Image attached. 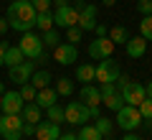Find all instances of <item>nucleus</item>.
Returning a JSON list of instances; mask_svg holds the SVG:
<instances>
[{"label":"nucleus","instance_id":"obj_1","mask_svg":"<svg viewBox=\"0 0 152 140\" xmlns=\"http://www.w3.org/2000/svg\"><path fill=\"white\" fill-rule=\"evenodd\" d=\"M8 23L10 28L26 33V31H33L36 28V8H33L31 0H13L8 5Z\"/></svg>","mask_w":152,"mask_h":140},{"label":"nucleus","instance_id":"obj_2","mask_svg":"<svg viewBox=\"0 0 152 140\" xmlns=\"http://www.w3.org/2000/svg\"><path fill=\"white\" fill-rule=\"evenodd\" d=\"M18 46H20V51L26 54V59L36 61V64H46V46H43V38L36 36V33L26 31L20 36V41H18Z\"/></svg>","mask_w":152,"mask_h":140},{"label":"nucleus","instance_id":"obj_3","mask_svg":"<svg viewBox=\"0 0 152 140\" xmlns=\"http://www.w3.org/2000/svg\"><path fill=\"white\" fill-rule=\"evenodd\" d=\"M0 135L5 140L23 138V115H3L0 117Z\"/></svg>","mask_w":152,"mask_h":140},{"label":"nucleus","instance_id":"obj_4","mask_svg":"<svg viewBox=\"0 0 152 140\" xmlns=\"http://www.w3.org/2000/svg\"><path fill=\"white\" fill-rule=\"evenodd\" d=\"M117 125H119L122 130H127V133H132V130H137L142 125V115L137 107H132V104H124L122 110H117Z\"/></svg>","mask_w":152,"mask_h":140},{"label":"nucleus","instance_id":"obj_5","mask_svg":"<svg viewBox=\"0 0 152 140\" xmlns=\"http://www.w3.org/2000/svg\"><path fill=\"white\" fill-rule=\"evenodd\" d=\"M64 112H66V122L69 125H86L89 120L94 117L91 110H89L84 102H69L64 107Z\"/></svg>","mask_w":152,"mask_h":140},{"label":"nucleus","instance_id":"obj_6","mask_svg":"<svg viewBox=\"0 0 152 140\" xmlns=\"http://www.w3.org/2000/svg\"><path fill=\"white\" fill-rule=\"evenodd\" d=\"M112 54H114V41L109 36H96L91 43H89V56L96 59V61L112 59Z\"/></svg>","mask_w":152,"mask_h":140},{"label":"nucleus","instance_id":"obj_7","mask_svg":"<svg viewBox=\"0 0 152 140\" xmlns=\"http://www.w3.org/2000/svg\"><path fill=\"white\" fill-rule=\"evenodd\" d=\"M53 23H56V28H71V26H76L79 23V8H74V5H58V10H56V16H53Z\"/></svg>","mask_w":152,"mask_h":140},{"label":"nucleus","instance_id":"obj_8","mask_svg":"<svg viewBox=\"0 0 152 140\" xmlns=\"http://www.w3.org/2000/svg\"><path fill=\"white\" fill-rule=\"evenodd\" d=\"M53 59L58 61L61 66L76 64V59H79V46H76V43H58L53 49Z\"/></svg>","mask_w":152,"mask_h":140},{"label":"nucleus","instance_id":"obj_9","mask_svg":"<svg viewBox=\"0 0 152 140\" xmlns=\"http://www.w3.org/2000/svg\"><path fill=\"white\" fill-rule=\"evenodd\" d=\"M147 97V87L137 84V81H129L127 87H122V99L124 104H132V107H140V102Z\"/></svg>","mask_w":152,"mask_h":140},{"label":"nucleus","instance_id":"obj_10","mask_svg":"<svg viewBox=\"0 0 152 140\" xmlns=\"http://www.w3.org/2000/svg\"><path fill=\"white\" fill-rule=\"evenodd\" d=\"M33 71H36V61H23V64L18 66H10L8 69V76H10V81H15L18 87L26 84V81H31Z\"/></svg>","mask_w":152,"mask_h":140},{"label":"nucleus","instance_id":"obj_11","mask_svg":"<svg viewBox=\"0 0 152 140\" xmlns=\"http://www.w3.org/2000/svg\"><path fill=\"white\" fill-rule=\"evenodd\" d=\"M119 74H122L119 64L112 61V59H102V64L96 66V81L99 84H102V81H117Z\"/></svg>","mask_w":152,"mask_h":140},{"label":"nucleus","instance_id":"obj_12","mask_svg":"<svg viewBox=\"0 0 152 140\" xmlns=\"http://www.w3.org/2000/svg\"><path fill=\"white\" fill-rule=\"evenodd\" d=\"M26 107V99L20 97V92L10 89L3 94V115H20Z\"/></svg>","mask_w":152,"mask_h":140},{"label":"nucleus","instance_id":"obj_13","mask_svg":"<svg viewBox=\"0 0 152 140\" xmlns=\"http://www.w3.org/2000/svg\"><path fill=\"white\" fill-rule=\"evenodd\" d=\"M79 99H81V102L86 104L89 110H91V115H94V117H99V104H102V94H99V89H96V87L84 84V87H81V94H79Z\"/></svg>","mask_w":152,"mask_h":140},{"label":"nucleus","instance_id":"obj_14","mask_svg":"<svg viewBox=\"0 0 152 140\" xmlns=\"http://www.w3.org/2000/svg\"><path fill=\"white\" fill-rule=\"evenodd\" d=\"M81 31H94L96 28V5H81L79 8V23Z\"/></svg>","mask_w":152,"mask_h":140},{"label":"nucleus","instance_id":"obj_15","mask_svg":"<svg viewBox=\"0 0 152 140\" xmlns=\"http://www.w3.org/2000/svg\"><path fill=\"white\" fill-rule=\"evenodd\" d=\"M36 138L38 140H58L61 138V130H58V122H51V120H41L36 125Z\"/></svg>","mask_w":152,"mask_h":140},{"label":"nucleus","instance_id":"obj_16","mask_svg":"<svg viewBox=\"0 0 152 140\" xmlns=\"http://www.w3.org/2000/svg\"><path fill=\"white\" fill-rule=\"evenodd\" d=\"M124 49H127V56H129V59H140L147 51V38L134 36V38H129V41L124 43Z\"/></svg>","mask_w":152,"mask_h":140},{"label":"nucleus","instance_id":"obj_17","mask_svg":"<svg viewBox=\"0 0 152 140\" xmlns=\"http://www.w3.org/2000/svg\"><path fill=\"white\" fill-rule=\"evenodd\" d=\"M23 120L26 122H33V125H38L41 120H43V107H38L36 102H26V107H23Z\"/></svg>","mask_w":152,"mask_h":140},{"label":"nucleus","instance_id":"obj_18","mask_svg":"<svg viewBox=\"0 0 152 140\" xmlns=\"http://www.w3.org/2000/svg\"><path fill=\"white\" fill-rule=\"evenodd\" d=\"M56 97H58V92L51 89V87H46V89H38V94H36V104H38V107H43V110H48L51 104H56Z\"/></svg>","mask_w":152,"mask_h":140},{"label":"nucleus","instance_id":"obj_19","mask_svg":"<svg viewBox=\"0 0 152 140\" xmlns=\"http://www.w3.org/2000/svg\"><path fill=\"white\" fill-rule=\"evenodd\" d=\"M23 61H26V54L20 51V46H8V51H5V66L8 69L23 64Z\"/></svg>","mask_w":152,"mask_h":140},{"label":"nucleus","instance_id":"obj_20","mask_svg":"<svg viewBox=\"0 0 152 140\" xmlns=\"http://www.w3.org/2000/svg\"><path fill=\"white\" fill-rule=\"evenodd\" d=\"M76 79L84 81V84L94 81V79H96V66H91V64H79V66H76Z\"/></svg>","mask_w":152,"mask_h":140},{"label":"nucleus","instance_id":"obj_21","mask_svg":"<svg viewBox=\"0 0 152 140\" xmlns=\"http://www.w3.org/2000/svg\"><path fill=\"white\" fill-rule=\"evenodd\" d=\"M56 23H53V13L46 10V13H36V28L38 31H51Z\"/></svg>","mask_w":152,"mask_h":140},{"label":"nucleus","instance_id":"obj_22","mask_svg":"<svg viewBox=\"0 0 152 140\" xmlns=\"http://www.w3.org/2000/svg\"><path fill=\"white\" fill-rule=\"evenodd\" d=\"M102 102L107 104L112 112H117V110H122L124 107V99H122V92H114V94H104L102 97Z\"/></svg>","mask_w":152,"mask_h":140},{"label":"nucleus","instance_id":"obj_23","mask_svg":"<svg viewBox=\"0 0 152 140\" xmlns=\"http://www.w3.org/2000/svg\"><path fill=\"white\" fill-rule=\"evenodd\" d=\"M48 81H51V71H46V69L33 71V76H31V84L36 87V89H46V87H48Z\"/></svg>","mask_w":152,"mask_h":140},{"label":"nucleus","instance_id":"obj_24","mask_svg":"<svg viewBox=\"0 0 152 140\" xmlns=\"http://www.w3.org/2000/svg\"><path fill=\"white\" fill-rule=\"evenodd\" d=\"M56 92H58L61 97H71V94H74V81H71L69 76L56 79Z\"/></svg>","mask_w":152,"mask_h":140},{"label":"nucleus","instance_id":"obj_25","mask_svg":"<svg viewBox=\"0 0 152 140\" xmlns=\"http://www.w3.org/2000/svg\"><path fill=\"white\" fill-rule=\"evenodd\" d=\"M79 140H104L102 133H99L94 125H81V130H79Z\"/></svg>","mask_w":152,"mask_h":140},{"label":"nucleus","instance_id":"obj_26","mask_svg":"<svg viewBox=\"0 0 152 140\" xmlns=\"http://www.w3.org/2000/svg\"><path fill=\"white\" fill-rule=\"evenodd\" d=\"M109 38H112L114 46H117V43H127V41H129V33H127L124 26H114L112 31H109Z\"/></svg>","mask_w":152,"mask_h":140},{"label":"nucleus","instance_id":"obj_27","mask_svg":"<svg viewBox=\"0 0 152 140\" xmlns=\"http://www.w3.org/2000/svg\"><path fill=\"white\" fill-rule=\"evenodd\" d=\"M140 36L147 38V41H152V16H142V21H140Z\"/></svg>","mask_w":152,"mask_h":140},{"label":"nucleus","instance_id":"obj_28","mask_svg":"<svg viewBox=\"0 0 152 140\" xmlns=\"http://www.w3.org/2000/svg\"><path fill=\"white\" fill-rule=\"evenodd\" d=\"M18 92H20V97L26 99V102H36V94H38V89H36V87L31 84V81L20 84V89H18Z\"/></svg>","mask_w":152,"mask_h":140},{"label":"nucleus","instance_id":"obj_29","mask_svg":"<svg viewBox=\"0 0 152 140\" xmlns=\"http://www.w3.org/2000/svg\"><path fill=\"white\" fill-rule=\"evenodd\" d=\"M48 120L51 122H66V112H64V107H58V104H51L48 107Z\"/></svg>","mask_w":152,"mask_h":140},{"label":"nucleus","instance_id":"obj_30","mask_svg":"<svg viewBox=\"0 0 152 140\" xmlns=\"http://www.w3.org/2000/svg\"><path fill=\"white\" fill-rule=\"evenodd\" d=\"M43 46H51V49H56V46H58V31H56V28H51V31H43Z\"/></svg>","mask_w":152,"mask_h":140},{"label":"nucleus","instance_id":"obj_31","mask_svg":"<svg viewBox=\"0 0 152 140\" xmlns=\"http://www.w3.org/2000/svg\"><path fill=\"white\" fill-rule=\"evenodd\" d=\"M137 110H140L142 120H152V99H150V97H145V99H142Z\"/></svg>","mask_w":152,"mask_h":140},{"label":"nucleus","instance_id":"obj_32","mask_svg":"<svg viewBox=\"0 0 152 140\" xmlns=\"http://www.w3.org/2000/svg\"><path fill=\"white\" fill-rule=\"evenodd\" d=\"M94 127L102 133V138H107L109 133H112V120H107V117H96V125Z\"/></svg>","mask_w":152,"mask_h":140},{"label":"nucleus","instance_id":"obj_33","mask_svg":"<svg viewBox=\"0 0 152 140\" xmlns=\"http://www.w3.org/2000/svg\"><path fill=\"white\" fill-rule=\"evenodd\" d=\"M66 31H69V33H66V36H69V43H76V46H79V41H81V28H79V26H71V28H66Z\"/></svg>","mask_w":152,"mask_h":140},{"label":"nucleus","instance_id":"obj_34","mask_svg":"<svg viewBox=\"0 0 152 140\" xmlns=\"http://www.w3.org/2000/svg\"><path fill=\"white\" fill-rule=\"evenodd\" d=\"M137 10L142 16H152V0H137Z\"/></svg>","mask_w":152,"mask_h":140},{"label":"nucleus","instance_id":"obj_35","mask_svg":"<svg viewBox=\"0 0 152 140\" xmlns=\"http://www.w3.org/2000/svg\"><path fill=\"white\" fill-rule=\"evenodd\" d=\"M114 92H117V84H114V81H102V84H99V94H114Z\"/></svg>","mask_w":152,"mask_h":140},{"label":"nucleus","instance_id":"obj_36","mask_svg":"<svg viewBox=\"0 0 152 140\" xmlns=\"http://www.w3.org/2000/svg\"><path fill=\"white\" fill-rule=\"evenodd\" d=\"M31 3H33V8H36V13L51 10V0H31Z\"/></svg>","mask_w":152,"mask_h":140},{"label":"nucleus","instance_id":"obj_37","mask_svg":"<svg viewBox=\"0 0 152 140\" xmlns=\"http://www.w3.org/2000/svg\"><path fill=\"white\" fill-rule=\"evenodd\" d=\"M8 46H10V43L0 41V66H5V51H8Z\"/></svg>","mask_w":152,"mask_h":140},{"label":"nucleus","instance_id":"obj_38","mask_svg":"<svg viewBox=\"0 0 152 140\" xmlns=\"http://www.w3.org/2000/svg\"><path fill=\"white\" fill-rule=\"evenodd\" d=\"M23 135H36V125L23 120Z\"/></svg>","mask_w":152,"mask_h":140},{"label":"nucleus","instance_id":"obj_39","mask_svg":"<svg viewBox=\"0 0 152 140\" xmlns=\"http://www.w3.org/2000/svg\"><path fill=\"white\" fill-rule=\"evenodd\" d=\"M8 28H10L8 18H0V36H3V33H8Z\"/></svg>","mask_w":152,"mask_h":140},{"label":"nucleus","instance_id":"obj_40","mask_svg":"<svg viewBox=\"0 0 152 140\" xmlns=\"http://www.w3.org/2000/svg\"><path fill=\"white\" fill-rule=\"evenodd\" d=\"M94 31H96V36H107V26H104V23H96Z\"/></svg>","mask_w":152,"mask_h":140},{"label":"nucleus","instance_id":"obj_41","mask_svg":"<svg viewBox=\"0 0 152 140\" xmlns=\"http://www.w3.org/2000/svg\"><path fill=\"white\" fill-rule=\"evenodd\" d=\"M117 81H119V87H127V84H129V76H124V74H119V79H117Z\"/></svg>","mask_w":152,"mask_h":140},{"label":"nucleus","instance_id":"obj_42","mask_svg":"<svg viewBox=\"0 0 152 140\" xmlns=\"http://www.w3.org/2000/svg\"><path fill=\"white\" fill-rule=\"evenodd\" d=\"M58 140H79V138H76V135H71V133H66V135H61Z\"/></svg>","mask_w":152,"mask_h":140},{"label":"nucleus","instance_id":"obj_43","mask_svg":"<svg viewBox=\"0 0 152 140\" xmlns=\"http://www.w3.org/2000/svg\"><path fill=\"white\" fill-rule=\"evenodd\" d=\"M122 140H142V138H137V135H132V133H127V135H124V138H122Z\"/></svg>","mask_w":152,"mask_h":140},{"label":"nucleus","instance_id":"obj_44","mask_svg":"<svg viewBox=\"0 0 152 140\" xmlns=\"http://www.w3.org/2000/svg\"><path fill=\"white\" fill-rule=\"evenodd\" d=\"M147 97L152 99V81H150V84H147Z\"/></svg>","mask_w":152,"mask_h":140},{"label":"nucleus","instance_id":"obj_45","mask_svg":"<svg viewBox=\"0 0 152 140\" xmlns=\"http://www.w3.org/2000/svg\"><path fill=\"white\" fill-rule=\"evenodd\" d=\"M104 5H114V3H117V0H102Z\"/></svg>","mask_w":152,"mask_h":140},{"label":"nucleus","instance_id":"obj_46","mask_svg":"<svg viewBox=\"0 0 152 140\" xmlns=\"http://www.w3.org/2000/svg\"><path fill=\"white\" fill-rule=\"evenodd\" d=\"M0 94H5V84L3 81H0Z\"/></svg>","mask_w":152,"mask_h":140},{"label":"nucleus","instance_id":"obj_47","mask_svg":"<svg viewBox=\"0 0 152 140\" xmlns=\"http://www.w3.org/2000/svg\"><path fill=\"white\" fill-rule=\"evenodd\" d=\"M0 112H3V94H0Z\"/></svg>","mask_w":152,"mask_h":140},{"label":"nucleus","instance_id":"obj_48","mask_svg":"<svg viewBox=\"0 0 152 140\" xmlns=\"http://www.w3.org/2000/svg\"><path fill=\"white\" fill-rule=\"evenodd\" d=\"M56 3H58V5H66V0H56Z\"/></svg>","mask_w":152,"mask_h":140},{"label":"nucleus","instance_id":"obj_49","mask_svg":"<svg viewBox=\"0 0 152 140\" xmlns=\"http://www.w3.org/2000/svg\"><path fill=\"white\" fill-rule=\"evenodd\" d=\"M81 3H84V0H76V5H81Z\"/></svg>","mask_w":152,"mask_h":140},{"label":"nucleus","instance_id":"obj_50","mask_svg":"<svg viewBox=\"0 0 152 140\" xmlns=\"http://www.w3.org/2000/svg\"><path fill=\"white\" fill-rule=\"evenodd\" d=\"M104 140H112V138H104Z\"/></svg>","mask_w":152,"mask_h":140}]
</instances>
